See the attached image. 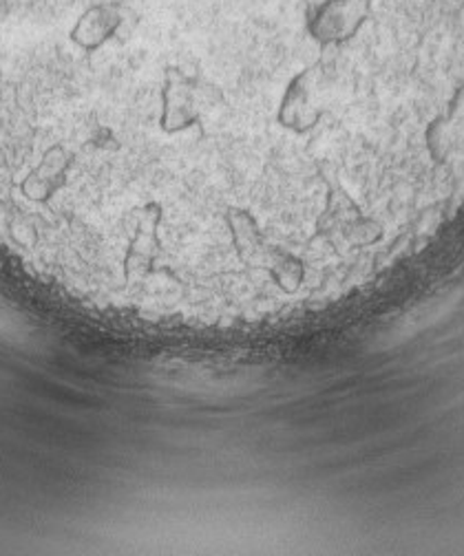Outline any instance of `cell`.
Listing matches in <instances>:
<instances>
[{
  "instance_id": "5",
  "label": "cell",
  "mask_w": 464,
  "mask_h": 556,
  "mask_svg": "<svg viewBox=\"0 0 464 556\" xmlns=\"http://www.w3.org/2000/svg\"><path fill=\"white\" fill-rule=\"evenodd\" d=\"M133 232L124 256V276L126 281H140L145 278L160 252V222L162 207L158 203H147L138 211H133Z\"/></svg>"
},
{
  "instance_id": "8",
  "label": "cell",
  "mask_w": 464,
  "mask_h": 556,
  "mask_svg": "<svg viewBox=\"0 0 464 556\" xmlns=\"http://www.w3.org/2000/svg\"><path fill=\"white\" fill-rule=\"evenodd\" d=\"M226 224L230 228L233 243L241 256V261L252 265H268V258L275 248L265 245V239L256 226V222L239 207H230L226 213Z\"/></svg>"
},
{
  "instance_id": "7",
  "label": "cell",
  "mask_w": 464,
  "mask_h": 556,
  "mask_svg": "<svg viewBox=\"0 0 464 556\" xmlns=\"http://www.w3.org/2000/svg\"><path fill=\"white\" fill-rule=\"evenodd\" d=\"M124 25V8L115 0H104V3H93L87 8L80 18L74 23L70 38L83 51H98L104 47Z\"/></svg>"
},
{
  "instance_id": "3",
  "label": "cell",
  "mask_w": 464,
  "mask_h": 556,
  "mask_svg": "<svg viewBox=\"0 0 464 556\" xmlns=\"http://www.w3.org/2000/svg\"><path fill=\"white\" fill-rule=\"evenodd\" d=\"M372 0H318L305 14L308 36L321 47L354 40L372 18Z\"/></svg>"
},
{
  "instance_id": "2",
  "label": "cell",
  "mask_w": 464,
  "mask_h": 556,
  "mask_svg": "<svg viewBox=\"0 0 464 556\" xmlns=\"http://www.w3.org/2000/svg\"><path fill=\"white\" fill-rule=\"evenodd\" d=\"M331 74L323 62H316L299 72L279 104V124L292 132L312 130L329 109Z\"/></svg>"
},
{
  "instance_id": "6",
  "label": "cell",
  "mask_w": 464,
  "mask_h": 556,
  "mask_svg": "<svg viewBox=\"0 0 464 556\" xmlns=\"http://www.w3.org/2000/svg\"><path fill=\"white\" fill-rule=\"evenodd\" d=\"M74 164H76L74 151H70L64 144L49 147L42 153L40 162L23 177L21 192L25 194V199L34 203H47L66 186V179H70Z\"/></svg>"
},
{
  "instance_id": "1",
  "label": "cell",
  "mask_w": 464,
  "mask_h": 556,
  "mask_svg": "<svg viewBox=\"0 0 464 556\" xmlns=\"http://www.w3.org/2000/svg\"><path fill=\"white\" fill-rule=\"evenodd\" d=\"M222 102V91L209 80L181 72L177 66L166 68L162 89V130L181 132L195 126L206 111Z\"/></svg>"
},
{
  "instance_id": "4",
  "label": "cell",
  "mask_w": 464,
  "mask_h": 556,
  "mask_svg": "<svg viewBox=\"0 0 464 556\" xmlns=\"http://www.w3.org/2000/svg\"><path fill=\"white\" fill-rule=\"evenodd\" d=\"M376 226L363 215L361 207L341 188L327 192L325 211L316 222L318 237L327 241H372L376 237Z\"/></svg>"
}]
</instances>
